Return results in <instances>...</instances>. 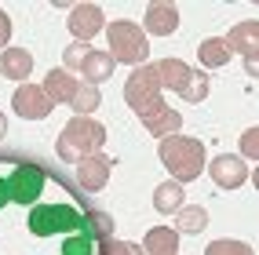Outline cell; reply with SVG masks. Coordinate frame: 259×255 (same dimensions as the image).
<instances>
[{
  "mask_svg": "<svg viewBox=\"0 0 259 255\" xmlns=\"http://www.w3.org/2000/svg\"><path fill=\"white\" fill-rule=\"evenodd\" d=\"M99 88L95 84H77V91H73V98H70V106L77 110V117H92L95 110H99Z\"/></svg>",
  "mask_w": 259,
  "mask_h": 255,
  "instance_id": "cell-22",
  "label": "cell"
},
{
  "mask_svg": "<svg viewBox=\"0 0 259 255\" xmlns=\"http://www.w3.org/2000/svg\"><path fill=\"white\" fill-rule=\"evenodd\" d=\"M241 153H245V157H255L259 153V131L255 128H248L245 135H241Z\"/></svg>",
  "mask_w": 259,
  "mask_h": 255,
  "instance_id": "cell-29",
  "label": "cell"
},
{
  "mask_svg": "<svg viewBox=\"0 0 259 255\" xmlns=\"http://www.w3.org/2000/svg\"><path fill=\"white\" fill-rule=\"evenodd\" d=\"M4 204H11V197H8V179H0V212H4Z\"/></svg>",
  "mask_w": 259,
  "mask_h": 255,
  "instance_id": "cell-31",
  "label": "cell"
},
{
  "mask_svg": "<svg viewBox=\"0 0 259 255\" xmlns=\"http://www.w3.org/2000/svg\"><path fill=\"white\" fill-rule=\"evenodd\" d=\"M29 230L37 233V237L80 230V212L70 208V204H33V212H29Z\"/></svg>",
  "mask_w": 259,
  "mask_h": 255,
  "instance_id": "cell-4",
  "label": "cell"
},
{
  "mask_svg": "<svg viewBox=\"0 0 259 255\" xmlns=\"http://www.w3.org/2000/svg\"><path fill=\"white\" fill-rule=\"evenodd\" d=\"M99 29H106V22H102V8L99 4H77L70 11V33L80 40V44H88Z\"/></svg>",
  "mask_w": 259,
  "mask_h": 255,
  "instance_id": "cell-10",
  "label": "cell"
},
{
  "mask_svg": "<svg viewBox=\"0 0 259 255\" xmlns=\"http://www.w3.org/2000/svg\"><path fill=\"white\" fill-rule=\"evenodd\" d=\"M110 168H113V161L102 157V153H92V157L77 161V182H80V190L99 193L102 186L110 182Z\"/></svg>",
  "mask_w": 259,
  "mask_h": 255,
  "instance_id": "cell-9",
  "label": "cell"
},
{
  "mask_svg": "<svg viewBox=\"0 0 259 255\" xmlns=\"http://www.w3.org/2000/svg\"><path fill=\"white\" fill-rule=\"evenodd\" d=\"M11 106H15V113H19V117H26V121H44L55 102L48 98L44 84H19V91H15Z\"/></svg>",
  "mask_w": 259,
  "mask_h": 255,
  "instance_id": "cell-7",
  "label": "cell"
},
{
  "mask_svg": "<svg viewBox=\"0 0 259 255\" xmlns=\"http://www.w3.org/2000/svg\"><path fill=\"white\" fill-rule=\"evenodd\" d=\"M106 37H110V55L113 62H132V66H143L150 55V40H146V29L135 26L128 19L110 22L106 26Z\"/></svg>",
  "mask_w": 259,
  "mask_h": 255,
  "instance_id": "cell-3",
  "label": "cell"
},
{
  "mask_svg": "<svg viewBox=\"0 0 259 255\" xmlns=\"http://www.w3.org/2000/svg\"><path fill=\"white\" fill-rule=\"evenodd\" d=\"M183 200H186V193H183V186L171 179V182H161L157 190H153V208H157L161 215H176L179 208H183Z\"/></svg>",
  "mask_w": 259,
  "mask_h": 255,
  "instance_id": "cell-18",
  "label": "cell"
},
{
  "mask_svg": "<svg viewBox=\"0 0 259 255\" xmlns=\"http://www.w3.org/2000/svg\"><path fill=\"white\" fill-rule=\"evenodd\" d=\"M80 230L88 241H106V237L113 233V215L106 212H88V215H80Z\"/></svg>",
  "mask_w": 259,
  "mask_h": 255,
  "instance_id": "cell-21",
  "label": "cell"
},
{
  "mask_svg": "<svg viewBox=\"0 0 259 255\" xmlns=\"http://www.w3.org/2000/svg\"><path fill=\"white\" fill-rule=\"evenodd\" d=\"M95 255H146V251L139 244H132V241H113V237H106Z\"/></svg>",
  "mask_w": 259,
  "mask_h": 255,
  "instance_id": "cell-25",
  "label": "cell"
},
{
  "mask_svg": "<svg viewBox=\"0 0 259 255\" xmlns=\"http://www.w3.org/2000/svg\"><path fill=\"white\" fill-rule=\"evenodd\" d=\"M204 255H255V251L248 244H241V241H212Z\"/></svg>",
  "mask_w": 259,
  "mask_h": 255,
  "instance_id": "cell-28",
  "label": "cell"
},
{
  "mask_svg": "<svg viewBox=\"0 0 259 255\" xmlns=\"http://www.w3.org/2000/svg\"><path fill=\"white\" fill-rule=\"evenodd\" d=\"M197 55L204 62V70H219V66L230 62V47H227V40H204Z\"/></svg>",
  "mask_w": 259,
  "mask_h": 255,
  "instance_id": "cell-23",
  "label": "cell"
},
{
  "mask_svg": "<svg viewBox=\"0 0 259 255\" xmlns=\"http://www.w3.org/2000/svg\"><path fill=\"white\" fill-rule=\"evenodd\" d=\"M62 255H95V241H88L84 233L66 237V241H62Z\"/></svg>",
  "mask_w": 259,
  "mask_h": 255,
  "instance_id": "cell-27",
  "label": "cell"
},
{
  "mask_svg": "<svg viewBox=\"0 0 259 255\" xmlns=\"http://www.w3.org/2000/svg\"><path fill=\"white\" fill-rule=\"evenodd\" d=\"M153 139H168V135H179V128H183V113H176V110H157L153 117H146V121H139Z\"/></svg>",
  "mask_w": 259,
  "mask_h": 255,
  "instance_id": "cell-16",
  "label": "cell"
},
{
  "mask_svg": "<svg viewBox=\"0 0 259 255\" xmlns=\"http://www.w3.org/2000/svg\"><path fill=\"white\" fill-rule=\"evenodd\" d=\"M161 98V80H157V70L153 66H139L128 84H124V102L135 110V113H143L150 102H157Z\"/></svg>",
  "mask_w": 259,
  "mask_h": 255,
  "instance_id": "cell-5",
  "label": "cell"
},
{
  "mask_svg": "<svg viewBox=\"0 0 259 255\" xmlns=\"http://www.w3.org/2000/svg\"><path fill=\"white\" fill-rule=\"evenodd\" d=\"M113 66H117V62H113L110 51H95V47H92V55L84 59V66H80L84 84H95V88H99L102 80H110V77H113Z\"/></svg>",
  "mask_w": 259,
  "mask_h": 255,
  "instance_id": "cell-15",
  "label": "cell"
},
{
  "mask_svg": "<svg viewBox=\"0 0 259 255\" xmlns=\"http://www.w3.org/2000/svg\"><path fill=\"white\" fill-rule=\"evenodd\" d=\"M208 91H212L208 73L194 70V73H190V80H186V88L179 91V98H186V102H204V98H208Z\"/></svg>",
  "mask_w": 259,
  "mask_h": 255,
  "instance_id": "cell-24",
  "label": "cell"
},
{
  "mask_svg": "<svg viewBox=\"0 0 259 255\" xmlns=\"http://www.w3.org/2000/svg\"><path fill=\"white\" fill-rule=\"evenodd\" d=\"M255 44H259V22H241L227 33V47H230V55L234 51H241L245 59H255Z\"/></svg>",
  "mask_w": 259,
  "mask_h": 255,
  "instance_id": "cell-14",
  "label": "cell"
},
{
  "mask_svg": "<svg viewBox=\"0 0 259 255\" xmlns=\"http://www.w3.org/2000/svg\"><path fill=\"white\" fill-rule=\"evenodd\" d=\"M146 255H179V230L171 226H150L146 241H143Z\"/></svg>",
  "mask_w": 259,
  "mask_h": 255,
  "instance_id": "cell-12",
  "label": "cell"
},
{
  "mask_svg": "<svg viewBox=\"0 0 259 255\" xmlns=\"http://www.w3.org/2000/svg\"><path fill=\"white\" fill-rule=\"evenodd\" d=\"M88 55H92V44H80V40H73L70 47L62 51V62L70 66V70H80V66H84V59H88Z\"/></svg>",
  "mask_w": 259,
  "mask_h": 255,
  "instance_id": "cell-26",
  "label": "cell"
},
{
  "mask_svg": "<svg viewBox=\"0 0 259 255\" xmlns=\"http://www.w3.org/2000/svg\"><path fill=\"white\" fill-rule=\"evenodd\" d=\"M208 175L212 182L219 186V190H237V186H245L248 182V164L237 157V153H219V157L208 164Z\"/></svg>",
  "mask_w": 259,
  "mask_h": 255,
  "instance_id": "cell-8",
  "label": "cell"
},
{
  "mask_svg": "<svg viewBox=\"0 0 259 255\" xmlns=\"http://www.w3.org/2000/svg\"><path fill=\"white\" fill-rule=\"evenodd\" d=\"M8 40H11V19L0 11V47H8Z\"/></svg>",
  "mask_w": 259,
  "mask_h": 255,
  "instance_id": "cell-30",
  "label": "cell"
},
{
  "mask_svg": "<svg viewBox=\"0 0 259 255\" xmlns=\"http://www.w3.org/2000/svg\"><path fill=\"white\" fill-rule=\"evenodd\" d=\"M157 153H161V164L171 172V179H176L179 186L194 182L204 172V142L201 139H190V135H168V139H161Z\"/></svg>",
  "mask_w": 259,
  "mask_h": 255,
  "instance_id": "cell-1",
  "label": "cell"
},
{
  "mask_svg": "<svg viewBox=\"0 0 259 255\" xmlns=\"http://www.w3.org/2000/svg\"><path fill=\"white\" fill-rule=\"evenodd\" d=\"M157 70V80H161V88H171V91H183L186 88V80H190V66L186 62H179V59H164V62H157L153 66Z\"/></svg>",
  "mask_w": 259,
  "mask_h": 255,
  "instance_id": "cell-17",
  "label": "cell"
},
{
  "mask_svg": "<svg viewBox=\"0 0 259 255\" xmlns=\"http://www.w3.org/2000/svg\"><path fill=\"white\" fill-rule=\"evenodd\" d=\"M176 230H183V233L208 230V212H204L201 204H183V208L176 212Z\"/></svg>",
  "mask_w": 259,
  "mask_h": 255,
  "instance_id": "cell-20",
  "label": "cell"
},
{
  "mask_svg": "<svg viewBox=\"0 0 259 255\" xmlns=\"http://www.w3.org/2000/svg\"><path fill=\"white\" fill-rule=\"evenodd\" d=\"M4 135H8V117H4V110H0V142H4Z\"/></svg>",
  "mask_w": 259,
  "mask_h": 255,
  "instance_id": "cell-32",
  "label": "cell"
},
{
  "mask_svg": "<svg viewBox=\"0 0 259 255\" xmlns=\"http://www.w3.org/2000/svg\"><path fill=\"white\" fill-rule=\"evenodd\" d=\"M179 26V11L171 4H146V29L153 33V37H171Z\"/></svg>",
  "mask_w": 259,
  "mask_h": 255,
  "instance_id": "cell-11",
  "label": "cell"
},
{
  "mask_svg": "<svg viewBox=\"0 0 259 255\" xmlns=\"http://www.w3.org/2000/svg\"><path fill=\"white\" fill-rule=\"evenodd\" d=\"M0 73H4L8 80H29L33 55L26 47H4V55H0Z\"/></svg>",
  "mask_w": 259,
  "mask_h": 255,
  "instance_id": "cell-13",
  "label": "cell"
},
{
  "mask_svg": "<svg viewBox=\"0 0 259 255\" xmlns=\"http://www.w3.org/2000/svg\"><path fill=\"white\" fill-rule=\"evenodd\" d=\"M40 190H44V168L40 164H19L8 175V197H11V204H29V208H33V200L40 197Z\"/></svg>",
  "mask_w": 259,
  "mask_h": 255,
  "instance_id": "cell-6",
  "label": "cell"
},
{
  "mask_svg": "<svg viewBox=\"0 0 259 255\" xmlns=\"http://www.w3.org/2000/svg\"><path fill=\"white\" fill-rule=\"evenodd\" d=\"M77 84H80V80H73V73H66V70H51L48 80H44V91H48L51 102H70L73 91H77Z\"/></svg>",
  "mask_w": 259,
  "mask_h": 255,
  "instance_id": "cell-19",
  "label": "cell"
},
{
  "mask_svg": "<svg viewBox=\"0 0 259 255\" xmlns=\"http://www.w3.org/2000/svg\"><path fill=\"white\" fill-rule=\"evenodd\" d=\"M102 142H106V128H102L99 121H92V117H73L70 124H66L59 131V157L62 161H84V157H92V153L102 149Z\"/></svg>",
  "mask_w": 259,
  "mask_h": 255,
  "instance_id": "cell-2",
  "label": "cell"
}]
</instances>
